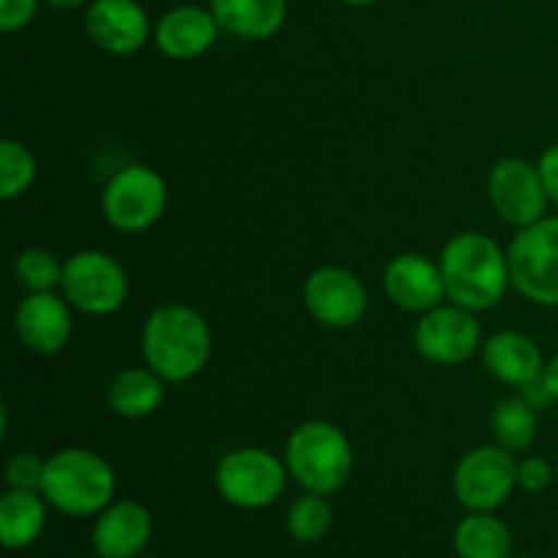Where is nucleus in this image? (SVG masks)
Masks as SVG:
<instances>
[{
  "mask_svg": "<svg viewBox=\"0 0 558 558\" xmlns=\"http://www.w3.org/2000/svg\"><path fill=\"white\" fill-rule=\"evenodd\" d=\"M142 360L167 385H185L213 357V330L205 316L183 303L158 305L142 325Z\"/></svg>",
  "mask_w": 558,
  "mask_h": 558,
  "instance_id": "nucleus-1",
  "label": "nucleus"
},
{
  "mask_svg": "<svg viewBox=\"0 0 558 558\" xmlns=\"http://www.w3.org/2000/svg\"><path fill=\"white\" fill-rule=\"evenodd\" d=\"M447 300L483 314L496 308L512 289L510 256L490 234L461 232L450 238L439 256Z\"/></svg>",
  "mask_w": 558,
  "mask_h": 558,
  "instance_id": "nucleus-2",
  "label": "nucleus"
},
{
  "mask_svg": "<svg viewBox=\"0 0 558 558\" xmlns=\"http://www.w3.org/2000/svg\"><path fill=\"white\" fill-rule=\"evenodd\" d=\"M118 477L104 456L87 447L52 452L44 469L41 494L49 507L69 518H96L114 501Z\"/></svg>",
  "mask_w": 558,
  "mask_h": 558,
  "instance_id": "nucleus-3",
  "label": "nucleus"
},
{
  "mask_svg": "<svg viewBox=\"0 0 558 558\" xmlns=\"http://www.w3.org/2000/svg\"><path fill=\"white\" fill-rule=\"evenodd\" d=\"M289 477L311 494L332 496L352 480L354 447L338 425L308 420L289 434L283 450Z\"/></svg>",
  "mask_w": 558,
  "mask_h": 558,
  "instance_id": "nucleus-4",
  "label": "nucleus"
},
{
  "mask_svg": "<svg viewBox=\"0 0 558 558\" xmlns=\"http://www.w3.org/2000/svg\"><path fill=\"white\" fill-rule=\"evenodd\" d=\"M216 490L238 510H265L276 505L287 488L289 469L283 458L265 447H234L216 466Z\"/></svg>",
  "mask_w": 558,
  "mask_h": 558,
  "instance_id": "nucleus-5",
  "label": "nucleus"
},
{
  "mask_svg": "<svg viewBox=\"0 0 558 558\" xmlns=\"http://www.w3.org/2000/svg\"><path fill=\"white\" fill-rule=\"evenodd\" d=\"M131 281L125 267L112 254L82 248L63 262L60 294L85 316H112L125 305Z\"/></svg>",
  "mask_w": 558,
  "mask_h": 558,
  "instance_id": "nucleus-6",
  "label": "nucleus"
},
{
  "mask_svg": "<svg viewBox=\"0 0 558 558\" xmlns=\"http://www.w3.org/2000/svg\"><path fill=\"white\" fill-rule=\"evenodd\" d=\"M167 180L147 163H125L104 183L101 216L112 229L125 234L156 227L167 213Z\"/></svg>",
  "mask_w": 558,
  "mask_h": 558,
  "instance_id": "nucleus-7",
  "label": "nucleus"
},
{
  "mask_svg": "<svg viewBox=\"0 0 558 558\" xmlns=\"http://www.w3.org/2000/svg\"><path fill=\"white\" fill-rule=\"evenodd\" d=\"M512 289L543 308H558V216L518 229L507 245Z\"/></svg>",
  "mask_w": 558,
  "mask_h": 558,
  "instance_id": "nucleus-8",
  "label": "nucleus"
},
{
  "mask_svg": "<svg viewBox=\"0 0 558 558\" xmlns=\"http://www.w3.org/2000/svg\"><path fill=\"white\" fill-rule=\"evenodd\" d=\"M518 488L515 452L501 445H480L458 461L452 494L466 512H496Z\"/></svg>",
  "mask_w": 558,
  "mask_h": 558,
  "instance_id": "nucleus-9",
  "label": "nucleus"
},
{
  "mask_svg": "<svg viewBox=\"0 0 558 558\" xmlns=\"http://www.w3.org/2000/svg\"><path fill=\"white\" fill-rule=\"evenodd\" d=\"M414 349L420 357L439 368H452L483 349V327L477 314L456 303H441L420 314L414 325Z\"/></svg>",
  "mask_w": 558,
  "mask_h": 558,
  "instance_id": "nucleus-10",
  "label": "nucleus"
},
{
  "mask_svg": "<svg viewBox=\"0 0 558 558\" xmlns=\"http://www.w3.org/2000/svg\"><path fill=\"white\" fill-rule=\"evenodd\" d=\"M488 202L496 216L515 229L537 223L550 207L539 167L518 156L494 163L488 174Z\"/></svg>",
  "mask_w": 558,
  "mask_h": 558,
  "instance_id": "nucleus-11",
  "label": "nucleus"
},
{
  "mask_svg": "<svg viewBox=\"0 0 558 558\" xmlns=\"http://www.w3.org/2000/svg\"><path fill=\"white\" fill-rule=\"evenodd\" d=\"M303 305L327 330H352L368 314V292L347 267L322 265L305 278Z\"/></svg>",
  "mask_w": 558,
  "mask_h": 558,
  "instance_id": "nucleus-12",
  "label": "nucleus"
},
{
  "mask_svg": "<svg viewBox=\"0 0 558 558\" xmlns=\"http://www.w3.org/2000/svg\"><path fill=\"white\" fill-rule=\"evenodd\" d=\"M14 332L33 354H58L74 332L69 300L60 292H25L14 308Z\"/></svg>",
  "mask_w": 558,
  "mask_h": 558,
  "instance_id": "nucleus-13",
  "label": "nucleus"
},
{
  "mask_svg": "<svg viewBox=\"0 0 558 558\" xmlns=\"http://www.w3.org/2000/svg\"><path fill=\"white\" fill-rule=\"evenodd\" d=\"M381 289L392 305L409 311V314H425V311L447 303L439 262L428 259L425 254L392 256L381 272Z\"/></svg>",
  "mask_w": 558,
  "mask_h": 558,
  "instance_id": "nucleus-14",
  "label": "nucleus"
},
{
  "mask_svg": "<svg viewBox=\"0 0 558 558\" xmlns=\"http://www.w3.org/2000/svg\"><path fill=\"white\" fill-rule=\"evenodd\" d=\"M153 539V515L142 501L114 499L93 523L90 543L98 558H140Z\"/></svg>",
  "mask_w": 558,
  "mask_h": 558,
  "instance_id": "nucleus-15",
  "label": "nucleus"
},
{
  "mask_svg": "<svg viewBox=\"0 0 558 558\" xmlns=\"http://www.w3.org/2000/svg\"><path fill=\"white\" fill-rule=\"evenodd\" d=\"M85 33L109 54H134L150 38V20L136 0H93L85 11Z\"/></svg>",
  "mask_w": 558,
  "mask_h": 558,
  "instance_id": "nucleus-16",
  "label": "nucleus"
},
{
  "mask_svg": "<svg viewBox=\"0 0 558 558\" xmlns=\"http://www.w3.org/2000/svg\"><path fill=\"white\" fill-rule=\"evenodd\" d=\"M218 25L216 14L199 5H178L167 11L153 27V41L158 52L169 60H196L216 44Z\"/></svg>",
  "mask_w": 558,
  "mask_h": 558,
  "instance_id": "nucleus-17",
  "label": "nucleus"
},
{
  "mask_svg": "<svg viewBox=\"0 0 558 558\" xmlns=\"http://www.w3.org/2000/svg\"><path fill=\"white\" fill-rule=\"evenodd\" d=\"M545 363L539 343L521 330H499L483 341V365L501 385L526 390L543 379Z\"/></svg>",
  "mask_w": 558,
  "mask_h": 558,
  "instance_id": "nucleus-18",
  "label": "nucleus"
},
{
  "mask_svg": "<svg viewBox=\"0 0 558 558\" xmlns=\"http://www.w3.org/2000/svg\"><path fill=\"white\" fill-rule=\"evenodd\" d=\"M223 33L245 41L272 38L287 22V0H210Z\"/></svg>",
  "mask_w": 558,
  "mask_h": 558,
  "instance_id": "nucleus-19",
  "label": "nucleus"
},
{
  "mask_svg": "<svg viewBox=\"0 0 558 558\" xmlns=\"http://www.w3.org/2000/svg\"><path fill=\"white\" fill-rule=\"evenodd\" d=\"M163 396H167V381L147 365L118 371L107 387L109 412L118 414L120 420L150 417L161 409Z\"/></svg>",
  "mask_w": 558,
  "mask_h": 558,
  "instance_id": "nucleus-20",
  "label": "nucleus"
},
{
  "mask_svg": "<svg viewBox=\"0 0 558 558\" xmlns=\"http://www.w3.org/2000/svg\"><path fill=\"white\" fill-rule=\"evenodd\" d=\"M49 501L41 490L5 488L0 496V539L9 550H25L47 526Z\"/></svg>",
  "mask_w": 558,
  "mask_h": 558,
  "instance_id": "nucleus-21",
  "label": "nucleus"
},
{
  "mask_svg": "<svg viewBox=\"0 0 558 558\" xmlns=\"http://www.w3.org/2000/svg\"><path fill=\"white\" fill-rule=\"evenodd\" d=\"M458 558H510L512 532L496 512H469L452 532Z\"/></svg>",
  "mask_w": 558,
  "mask_h": 558,
  "instance_id": "nucleus-22",
  "label": "nucleus"
},
{
  "mask_svg": "<svg viewBox=\"0 0 558 558\" xmlns=\"http://www.w3.org/2000/svg\"><path fill=\"white\" fill-rule=\"evenodd\" d=\"M537 409L523 396H507L490 409V434L510 452H526L537 439Z\"/></svg>",
  "mask_w": 558,
  "mask_h": 558,
  "instance_id": "nucleus-23",
  "label": "nucleus"
},
{
  "mask_svg": "<svg viewBox=\"0 0 558 558\" xmlns=\"http://www.w3.org/2000/svg\"><path fill=\"white\" fill-rule=\"evenodd\" d=\"M332 521H336V512H332L327 496L311 494V490H303V496H298L287 510V532L303 545L325 539L330 534Z\"/></svg>",
  "mask_w": 558,
  "mask_h": 558,
  "instance_id": "nucleus-24",
  "label": "nucleus"
},
{
  "mask_svg": "<svg viewBox=\"0 0 558 558\" xmlns=\"http://www.w3.org/2000/svg\"><path fill=\"white\" fill-rule=\"evenodd\" d=\"M38 178V163L31 147L20 140H0V196L5 202L20 199Z\"/></svg>",
  "mask_w": 558,
  "mask_h": 558,
  "instance_id": "nucleus-25",
  "label": "nucleus"
},
{
  "mask_svg": "<svg viewBox=\"0 0 558 558\" xmlns=\"http://www.w3.org/2000/svg\"><path fill=\"white\" fill-rule=\"evenodd\" d=\"M11 270L25 292H54L63 278V262L47 248H25L16 254Z\"/></svg>",
  "mask_w": 558,
  "mask_h": 558,
  "instance_id": "nucleus-26",
  "label": "nucleus"
},
{
  "mask_svg": "<svg viewBox=\"0 0 558 558\" xmlns=\"http://www.w3.org/2000/svg\"><path fill=\"white\" fill-rule=\"evenodd\" d=\"M44 469H47V458H41L38 452H31V450L14 452V456L5 461V469H3L5 488L41 490Z\"/></svg>",
  "mask_w": 558,
  "mask_h": 558,
  "instance_id": "nucleus-27",
  "label": "nucleus"
},
{
  "mask_svg": "<svg viewBox=\"0 0 558 558\" xmlns=\"http://www.w3.org/2000/svg\"><path fill=\"white\" fill-rule=\"evenodd\" d=\"M554 466L539 456H526L518 461V488L526 494H543L554 483Z\"/></svg>",
  "mask_w": 558,
  "mask_h": 558,
  "instance_id": "nucleus-28",
  "label": "nucleus"
},
{
  "mask_svg": "<svg viewBox=\"0 0 558 558\" xmlns=\"http://www.w3.org/2000/svg\"><path fill=\"white\" fill-rule=\"evenodd\" d=\"M38 0H0V31L16 33L36 16Z\"/></svg>",
  "mask_w": 558,
  "mask_h": 558,
  "instance_id": "nucleus-29",
  "label": "nucleus"
},
{
  "mask_svg": "<svg viewBox=\"0 0 558 558\" xmlns=\"http://www.w3.org/2000/svg\"><path fill=\"white\" fill-rule=\"evenodd\" d=\"M537 167H539V174H543V183H545V191H548L550 205L558 207V142L539 156Z\"/></svg>",
  "mask_w": 558,
  "mask_h": 558,
  "instance_id": "nucleus-30",
  "label": "nucleus"
},
{
  "mask_svg": "<svg viewBox=\"0 0 558 558\" xmlns=\"http://www.w3.org/2000/svg\"><path fill=\"white\" fill-rule=\"evenodd\" d=\"M543 385H545V390L550 392V398H554V403H558V352L548 360V363H545Z\"/></svg>",
  "mask_w": 558,
  "mask_h": 558,
  "instance_id": "nucleus-31",
  "label": "nucleus"
},
{
  "mask_svg": "<svg viewBox=\"0 0 558 558\" xmlns=\"http://www.w3.org/2000/svg\"><path fill=\"white\" fill-rule=\"evenodd\" d=\"M54 9H82V5H90L93 0H47Z\"/></svg>",
  "mask_w": 558,
  "mask_h": 558,
  "instance_id": "nucleus-32",
  "label": "nucleus"
},
{
  "mask_svg": "<svg viewBox=\"0 0 558 558\" xmlns=\"http://www.w3.org/2000/svg\"><path fill=\"white\" fill-rule=\"evenodd\" d=\"M341 3H347V5H354V9H363V5H371V3H376V0H341Z\"/></svg>",
  "mask_w": 558,
  "mask_h": 558,
  "instance_id": "nucleus-33",
  "label": "nucleus"
},
{
  "mask_svg": "<svg viewBox=\"0 0 558 558\" xmlns=\"http://www.w3.org/2000/svg\"><path fill=\"white\" fill-rule=\"evenodd\" d=\"M510 558H534V556H526V554H512Z\"/></svg>",
  "mask_w": 558,
  "mask_h": 558,
  "instance_id": "nucleus-34",
  "label": "nucleus"
},
{
  "mask_svg": "<svg viewBox=\"0 0 558 558\" xmlns=\"http://www.w3.org/2000/svg\"><path fill=\"white\" fill-rule=\"evenodd\" d=\"M140 558H158V556H140Z\"/></svg>",
  "mask_w": 558,
  "mask_h": 558,
  "instance_id": "nucleus-35",
  "label": "nucleus"
}]
</instances>
